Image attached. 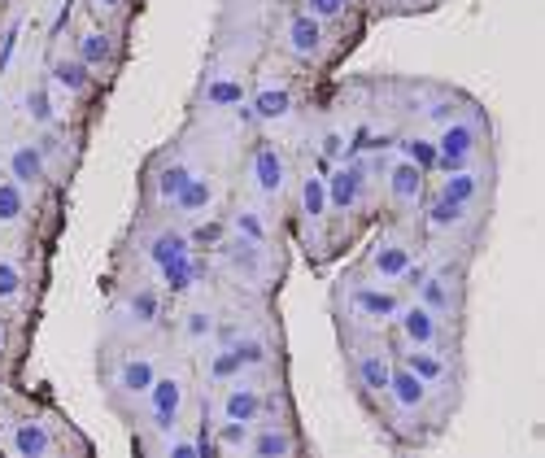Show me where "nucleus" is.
<instances>
[{
	"label": "nucleus",
	"instance_id": "f257e3e1",
	"mask_svg": "<svg viewBox=\"0 0 545 458\" xmlns=\"http://www.w3.org/2000/svg\"><path fill=\"white\" fill-rule=\"evenodd\" d=\"M144 402H149V419L157 432H171L175 419H179V406H184V380L179 376H157L153 389L144 393Z\"/></svg>",
	"mask_w": 545,
	"mask_h": 458
},
{
	"label": "nucleus",
	"instance_id": "f03ea898",
	"mask_svg": "<svg viewBox=\"0 0 545 458\" xmlns=\"http://www.w3.org/2000/svg\"><path fill=\"white\" fill-rule=\"evenodd\" d=\"M323 184H327V210L345 214V210L358 206L362 188H367V166H362V162H354V166H336V171L327 175Z\"/></svg>",
	"mask_w": 545,
	"mask_h": 458
},
{
	"label": "nucleus",
	"instance_id": "7ed1b4c3",
	"mask_svg": "<svg viewBox=\"0 0 545 458\" xmlns=\"http://www.w3.org/2000/svg\"><path fill=\"white\" fill-rule=\"evenodd\" d=\"M384 393H389V402L397 406V411H402V415H415V411H423V402H428V384H423L419 376H415V371H410L406 363L402 367H393L389 371V389H384Z\"/></svg>",
	"mask_w": 545,
	"mask_h": 458
},
{
	"label": "nucleus",
	"instance_id": "20e7f679",
	"mask_svg": "<svg viewBox=\"0 0 545 458\" xmlns=\"http://www.w3.org/2000/svg\"><path fill=\"white\" fill-rule=\"evenodd\" d=\"M249 175H253V188H258L262 197H280V192H284V179H288L284 158L271 149V144H258V149H253Z\"/></svg>",
	"mask_w": 545,
	"mask_h": 458
},
{
	"label": "nucleus",
	"instance_id": "39448f33",
	"mask_svg": "<svg viewBox=\"0 0 545 458\" xmlns=\"http://www.w3.org/2000/svg\"><path fill=\"white\" fill-rule=\"evenodd\" d=\"M397 328H402V336L410 345H436L441 341V319H436L423 301H410L406 310H397Z\"/></svg>",
	"mask_w": 545,
	"mask_h": 458
},
{
	"label": "nucleus",
	"instance_id": "423d86ee",
	"mask_svg": "<svg viewBox=\"0 0 545 458\" xmlns=\"http://www.w3.org/2000/svg\"><path fill=\"white\" fill-rule=\"evenodd\" d=\"M284 48L293 57H319V48H323V22L310 18L306 9L293 14V18H288V27H284Z\"/></svg>",
	"mask_w": 545,
	"mask_h": 458
},
{
	"label": "nucleus",
	"instance_id": "0eeeda50",
	"mask_svg": "<svg viewBox=\"0 0 545 458\" xmlns=\"http://www.w3.org/2000/svg\"><path fill=\"white\" fill-rule=\"evenodd\" d=\"M480 149V131L471 127V123H445L441 127V136H436V158H454V162H463L467 166V158Z\"/></svg>",
	"mask_w": 545,
	"mask_h": 458
},
{
	"label": "nucleus",
	"instance_id": "6e6552de",
	"mask_svg": "<svg viewBox=\"0 0 545 458\" xmlns=\"http://www.w3.org/2000/svg\"><path fill=\"white\" fill-rule=\"evenodd\" d=\"M9 450L22 454V458H44V454H53V432H48V424H35V419H22V424L9 428Z\"/></svg>",
	"mask_w": 545,
	"mask_h": 458
},
{
	"label": "nucleus",
	"instance_id": "1a4fd4ad",
	"mask_svg": "<svg viewBox=\"0 0 545 458\" xmlns=\"http://www.w3.org/2000/svg\"><path fill=\"white\" fill-rule=\"evenodd\" d=\"M349 310H354L358 319H371V323H384L397 315V297L384 293V288H349Z\"/></svg>",
	"mask_w": 545,
	"mask_h": 458
},
{
	"label": "nucleus",
	"instance_id": "9d476101",
	"mask_svg": "<svg viewBox=\"0 0 545 458\" xmlns=\"http://www.w3.org/2000/svg\"><path fill=\"white\" fill-rule=\"evenodd\" d=\"M153 380H157V367H153V358H144V354H131L118 363V393H127V397H144L153 389Z\"/></svg>",
	"mask_w": 545,
	"mask_h": 458
},
{
	"label": "nucleus",
	"instance_id": "9b49d317",
	"mask_svg": "<svg viewBox=\"0 0 545 458\" xmlns=\"http://www.w3.org/2000/svg\"><path fill=\"white\" fill-rule=\"evenodd\" d=\"M406 367L415 371V376L428 384V389H436V384L450 380V358L436 354V345H415V349L406 354Z\"/></svg>",
	"mask_w": 545,
	"mask_h": 458
},
{
	"label": "nucleus",
	"instance_id": "f8f14e48",
	"mask_svg": "<svg viewBox=\"0 0 545 458\" xmlns=\"http://www.w3.org/2000/svg\"><path fill=\"white\" fill-rule=\"evenodd\" d=\"M389 197L397 201V206H410V201L423 197V171H419L415 162L397 158V162L389 166Z\"/></svg>",
	"mask_w": 545,
	"mask_h": 458
},
{
	"label": "nucleus",
	"instance_id": "ddd939ff",
	"mask_svg": "<svg viewBox=\"0 0 545 458\" xmlns=\"http://www.w3.org/2000/svg\"><path fill=\"white\" fill-rule=\"evenodd\" d=\"M266 411V397L258 389H245V384H236V389L223 393V419H240V424H253V419H262Z\"/></svg>",
	"mask_w": 545,
	"mask_h": 458
},
{
	"label": "nucleus",
	"instance_id": "4468645a",
	"mask_svg": "<svg viewBox=\"0 0 545 458\" xmlns=\"http://www.w3.org/2000/svg\"><path fill=\"white\" fill-rule=\"evenodd\" d=\"M188 253H192V240H188L184 232H157V236L149 240V249H144V258H149L157 271H166L171 262L188 258Z\"/></svg>",
	"mask_w": 545,
	"mask_h": 458
},
{
	"label": "nucleus",
	"instance_id": "2eb2a0df",
	"mask_svg": "<svg viewBox=\"0 0 545 458\" xmlns=\"http://www.w3.org/2000/svg\"><path fill=\"white\" fill-rule=\"evenodd\" d=\"M419 288V301L432 310L436 319H445V315H454V306H458V297H454V284L445 280V275H423V280L415 284Z\"/></svg>",
	"mask_w": 545,
	"mask_h": 458
},
{
	"label": "nucleus",
	"instance_id": "dca6fc26",
	"mask_svg": "<svg viewBox=\"0 0 545 458\" xmlns=\"http://www.w3.org/2000/svg\"><path fill=\"white\" fill-rule=\"evenodd\" d=\"M410 267H415V253H410L406 245H393V240L371 253V271L380 275V280H402Z\"/></svg>",
	"mask_w": 545,
	"mask_h": 458
},
{
	"label": "nucleus",
	"instance_id": "f3484780",
	"mask_svg": "<svg viewBox=\"0 0 545 458\" xmlns=\"http://www.w3.org/2000/svg\"><path fill=\"white\" fill-rule=\"evenodd\" d=\"M210 201H214V184L205 175H192L184 188H179V197L171 201V206L179 210V214H188V219H197V214H205L210 210Z\"/></svg>",
	"mask_w": 545,
	"mask_h": 458
},
{
	"label": "nucleus",
	"instance_id": "a211bd4d",
	"mask_svg": "<svg viewBox=\"0 0 545 458\" xmlns=\"http://www.w3.org/2000/svg\"><path fill=\"white\" fill-rule=\"evenodd\" d=\"M249 114L262 118V123H280V118L293 114V92L288 88H262L258 96H253Z\"/></svg>",
	"mask_w": 545,
	"mask_h": 458
},
{
	"label": "nucleus",
	"instance_id": "6ab92c4d",
	"mask_svg": "<svg viewBox=\"0 0 545 458\" xmlns=\"http://www.w3.org/2000/svg\"><path fill=\"white\" fill-rule=\"evenodd\" d=\"M389 358H384V354H358L354 358V376H358V384H362V389H367V393H384V389H389Z\"/></svg>",
	"mask_w": 545,
	"mask_h": 458
},
{
	"label": "nucleus",
	"instance_id": "aec40b11",
	"mask_svg": "<svg viewBox=\"0 0 545 458\" xmlns=\"http://www.w3.org/2000/svg\"><path fill=\"white\" fill-rule=\"evenodd\" d=\"M240 101H245V83L236 75H214L205 83V105H210V110H236Z\"/></svg>",
	"mask_w": 545,
	"mask_h": 458
},
{
	"label": "nucleus",
	"instance_id": "412c9836",
	"mask_svg": "<svg viewBox=\"0 0 545 458\" xmlns=\"http://www.w3.org/2000/svg\"><path fill=\"white\" fill-rule=\"evenodd\" d=\"M9 175H14L18 184H40L44 179V153L35 149V144H18V149L9 153Z\"/></svg>",
	"mask_w": 545,
	"mask_h": 458
},
{
	"label": "nucleus",
	"instance_id": "4be33fe9",
	"mask_svg": "<svg viewBox=\"0 0 545 458\" xmlns=\"http://www.w3.org/2000/svg\"><path fill=\"white\" fill-rule=\"evenodd\" d=\"M223 258L232 262L240 275H262V245H253V240H245V236H232V240H227V245H223Z\"/></svg>",
	"mask_w": 545,
	"mask_h": 458
},
{
	"label": "nucleus",
	"instance_id": "5701e85b",
	"mask_svg": "<svg viewBox=\"0 0 545 458\" xmlns=\"http://www.w3.org/2000/svg\"><path fill=\"white\" fill-rule=\"evenodd\" d=\"M441 197L454 201V206H471V201L480 197V175L471 171H450L441 179Z\"/></svg>",
	"mask_w": 545,
	"mask_h": 458
},
{
	"label": "nucleus",
	"instance_id": "b1692460",
	"mask_svg": "<svg viewBox=\"0 0 545 458\" xmlns=\"http://www.w3.org/2000/svg\"><path fill=\"white\" fill-rule=\"evenodd\" d=\"M53 79L62 83L66 92H88V83H92V66L88 62H79V57H57L53 62Z\"/></svg>",
	"mask_w": 545,
	"mask_h": 458
},
{
	"label": "nucleus",
	"instance_id": "393cba45",
	"mask_svg": "<svg viewBox=\"0 0 545 458\" xmlns=\"http://www.w3.org/2000/svg\"><path fill=\"white\" fill-rule=\"evenodd\" d=\"M423 223H428V232H454V227L467 223V206H454V201L436 197L428 214H423Z\"/></svg>",
	"mask_w": 545,
	"mask_h": 458
},
{
	"label": "nucleus",
	"instance_id": "a878e982",
	"mask_svg": "<svg viewBox=\"0 0 545 458\" xmlns=\"http://www.w3.org/2000/svg\"><path fill=\"white\" fill-rule=\"evenodd\" d=\"M301 210H306L310 223H323L327 219V184H323V175H306V179H301Z\"/></svg>",
	"mask_w": 545,
	"mask_h": 458
},
{
	"label": "nucleus",
	"instance_id": "bb28decb",
	"mask_svg": "<svg viewBox=\"0 0 545 458\" xmlns=\"http://www.w3.org/2000/svg\"><path fill=\"white\" fill-rule=\"evenodd\" d=\"M249 450L258 458H280V454H293V437L284 428H262L249 437Z\"/></svg>",
	"mask_w": 545,
	"mask_h": 458
},
{
	"label": "nucleus",
	"instance_id": "cd10ccee",
	"mask_svg": "<svg viewBox=\"0 0 545 458\" xmlns=\"http://www.w3.org/2000/svg\"><path fill=\"white\" fill-rule=\"evenodd\" d=\"M197 280H201V262L192 258V253H188V258H179V262H171V267L162 271V284L171 288V293H188Z\"/></svg>",
	"mask_w": 545,
	"mask_h": 458
},
{
	"label": "nucleus",
	"instance_id": "c85d7f7f",
	"mask_svg": "<svg viewBox=\"0 0 545 458\" xmlns=\"http://www.w3.org/2000/svg\"><path fill=\"white\" fill-rule=\"evenodd\" d=\"M232 227H236V236H245V240H253V245H266L271 240V227H266V219L253 206H240L236 214H232Z\"/></svg>",
	"mask_w": 545,
	"mask_h": 458
},
{
	"label": "nucleus",
	"instance_id": "c756f323",
	"mask_svg": "<svg viewBox=\"0 0 545 458\" xmlns=\"http://www.w3.org/2000/svg\"><path fill=\"white\" fill-rule=\"evenodd\" d=\"M192 175H197V171H192L188 162H171V166H162V171H157V197H162V201H175V197H179V188H184Z\"/></svg>",
	"mask_w": 545,
	"mask_h": 458
},
{
	"label": "nucleus",
	"instance_id": "7c9ffc66",
	"mask_svg": "<svg viewBox=\"0 0 545 458\" xmlns=\"http://www.w3.org/2000/svg\"><path fill=\"white\" fill-rule=\"evenodd\" d=\"M109 57H114V40H109L105 31H88L79 40V62H88V66H105Z\"/></svg>",
	"mask_w": 545,
	"mask_h": 458
},
{
	"label": "nucleus",
	"instance_id": "2f4dec72",
	"mask_svg": "<svg viewBox=\"0 0 545 458\" xmlns=\"http://www.w3.org/2000/svg\"><path fill=\"white\" fill-rule=\"evenodd\" d=\"M402 158L415 162L423 175L436 171V140H428V136H406V140H402Z\"/></svg>",
	"mask_w": 545,
	"mask_h": 458
},
{
	"label": "nucleus",
	"instance_id": "473e14b6",
	"mask_svg": "<svg viewBox=\"0 0 545 458\" xmlns=\"http://www.w3.org/2000/svg\"><path fill=\"white\" fill-rule=\"evenodd\" d=\"M22 210H27L22 184H18V179H0V223H18Z\"/></svg>",
	"mask_w": 545,
	"mask_h": 458
},
{
	"label": "nucleus",
	"instance_id": "72a5a7b5",
	"mask_svg": "<svg viewBox=\"0 0 545 458\" xmlns=\"http://www.w3.org/2000/svg\"><path fill=\"white\" fill-rule=\"evenodd\" d=\"M157 310H162V301H157L153 288H136V293H131V301H127L131 323H153Z\"/></svg>",
	"mask_w": 545,
	"mask_h": 458
},
{
	"label": "nucleus",
	"instance_id": "f704fd0d",
	"mask_svg": "<svg viewBox=\"0 0 545 458\" xmlns=\"http://www.w3.org/2000/svg\"><path fill=\"white\" fill-rule=\"evenodd\" d=\"M240 371H245V363H240V354H236L232 345H227V349H218V354L210 358V380H218V384L236 380Z\"/></svg>",
	"mask_w": 545,
	"mask_h": 458
},
{
	"label": "nucleus",
	"instance_id": "c9c22d12",
	"mask_svg": "<svg viewBox=\"0 0 545 458\" xmlns=\"http://www.w3.org/2000/svg\"><path fill=\"white\" fill-rule=\"evenodd\" d=\"M253 424H240V419H227V424H218V450H240V445H249V432Z\"/></svg>",
	"mask_w": 545,
	"mask_h": 458
},
{
	"label": "nucleus",
	"instance_id": "e433bc0d",
	"mask_svg": "<svg viewBox=\"0 0 545 458\" xmlns=\"http://www.w3.org/2000/svg\"><path fill=\"white\" fill-rule=\"evenodd\" d=\"M214 328H218V323H214L210 310H188V315H184V336H188V341H205V336H214Z\"/></svg>",
	"mask_w": 545,
	"mask_h": 458
},
{
	"label": "nucleus",
	"instance_id": "4c0bfd02",
	"mask_svg": "<svg viewBox=\"0 0 545 458\" xmlns=\"http://www.w3.org/2000/svg\"><path fill=\"white\" fill-rule=\"evenodd\" d=\"M232 349L240 354V363H245V367H262L266 354H271L266 341H258V336H240V341H232Z\"/></svg>",
	"mask_w": 545,
	"mask_h": 458
},
{
	"label": "nucleus",
	"instance_id": "58836bf2",
	"mask_svg": "<svg viewBox=\"0 0 545 458\" xmlns=\"http://www.w3.org/2000/svg\"><path fill=\"white\" fill-rule=\"evenodd\" d=\"M301 5H306V14H310V18H319V22H336V18L345 14L349 0H301Z\"/></svg>",
	"mask_w": 545,
	"mask_h": 458
},
{
	"label": "nucleus",
	"instance_id": "ea45409f",
	"mask_svg": "<svg viewBox=\"0 0 545 458\" xmlns=\"http://www.w3.org/2000/svg\"><path fill=\"white\" fill-rule=\"evenodd\" d=\"M27 114L35 118V123H53V96H48L44 88L27 92Z\"/></svg>",
	"mask_w": 545,
	"mask_h": 458
},
{
	"label": "nucleus",
	"instance_id": "a19ab883",
	"mask_svg": "<svg viewBox=\"0 0 545 458\" xmlns=\"http://www.w3.org/2000/svg\"><path fill=\"white\" fill-rule=\"evenodd\" d=\"M22 293V271L14 262H0V301H14Z\"/></svg>",
	"mask_w": 545,
	"mask_h": 458
},
{
	"label": "nucleus",
	"instance_id": "79ce46f5",
	"mask_svg": "<svg viewBox=\"0 0 545 458\" xmlns=\"http://www.w3.org/2000/svg\"><path fill=\"white\" fill-rule=\"evenodd\" d=\"M319 153H323V162H336V158H345V136H341V131H323V140H319Z\"/></svg>",
	"mask_w": 545,
	"mask_h": 458
},
{
	"label": "nucleus",
	"instance_id": "37998d69",
	"mask_svg": "<svg viewBox=\"0 0 545 458\" xmlns=\"http://www.w3.org/2000/svg\"><path fill=\"white\" fill-rule=\"evenodd\" d=\"M166 454H171V458H197V454H201V441H188V437H179V441H171V445H166Z\"/></svg>",
	"mask_w": 545,
	"mask_h": 458
},
{
	"label": "nucleus",
	"instance_id": "c03bdc74",
	"mask_svg": "<svg viewBox=\"0 0 545 458\" xmlns=\"http://www.w3.org/2000/svg\"><path fill=\"white\" fill-rule=\"evenodd\" d=\"M18 31H22L18 22L5 31V44H0V70H5V66H9V57H14V48H18Z\"/></svg>",
	"mask_w": 545,
	"mask_h": 458
},
{
	"label": "nucleus",
	"instance_id": "a18cd8bd",
	"mask_svg": "<svg viewBox=\"0 0 545 458\" xmlns=\"http://www.w3.org/2000/svg\"><path fill=\"white\" fill-rule=\"evenodd\" d=\"M92 5H101V9H118L123 0H92Z\"/></svg>",
	"mask_w": 545,
	"mask_h": 458
},
{
	"label": "nucleus",
	"instance_id": "49530a36",
	"mask_svg": "<svg viewBox=\"0 0 545 458\" xmlns=\"http://www.w3.org/2000/svg\"><path fill=\"white\" fill-rule=\"evenodd\" d=\"M0 349H5V328H0Z\"/></svg>",
	"mask_w": 545,
	"mask_h": 458
}]
</instances>
